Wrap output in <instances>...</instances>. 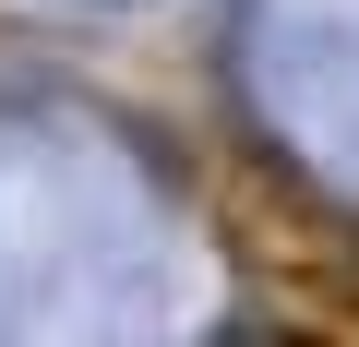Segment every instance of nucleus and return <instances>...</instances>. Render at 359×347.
<instances>
[{
  "mask_svg": "<svg viewBox=\"0 0 359 347\" xmlns=\"http://www.w3.org/2000/svg\"><path fill=\"white\" fill-rule=\"evenodd\" d=\"M228 347H335V335H228Z\"/></svg>",
  "mask_w": 359,
  "mask_h": 347,
  "instance_id": "1",
  "label": "nucleus"
}]
</instances>
